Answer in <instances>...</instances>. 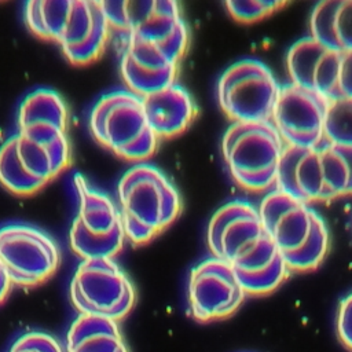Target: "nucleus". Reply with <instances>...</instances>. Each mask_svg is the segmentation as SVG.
<instances>
[{
  "mask_svg": "<svg viewBox=\"0 0 352 352\" xmlns=\"http://www.w3.org/2000/svg\"><path fill=\"white\" fill-rule=\"evenodd\" d=\"M125 14L120 73L128 91L144 98L176 82L188 29L172 0L125 1Z\"/></svg>",
  "mask_w": 352,
  "mask_h": 352,
  "instance_id": "nucleus-1",
  "label": "nucleus"
},
{
  "mask_svg": "<svg viewBox=\"0 0 352 352\" xmlns=\"http://www.w3.org/2000/svg\"><path fill=\"white\" fill-rule=\"evenodd\" d=\"M206 242L212 257L231 265L246 294H268L290 272L258 210L245 201L227 202L214 212L208 224Z\"/></svg>",
  "mask_w": 352,
  "mask_h": 352,
  "instance_id": "nucleus-2",
  "label": "nucleus"
},
{
  "mask_svg": "<svg viewBox=\"0 0 352 352\" xmlns=\"http://www.w3.org/2000/svg\"><path fill=\"white\" fill-rule=\"evenodd\" d=\"M23 21L34 36L56 43L76 66L99 59L111 30L100 1L94 0H30Z\"/></svg>",
  "mask_w": 352,
  "mask_h": 352,
  "instance_id": "nucleus-3",
  "label": "nucleus"
},
{
  "mask_svg": "<svg viewBox=\"0 0 352 352\" xmlns=\"http://www.w3.org/2000/svg\"><path fill=\"white\" fill-rule=\"evenodd\" d=\"M275 186L305 204L352 195V146L285 144Z\"/></svg>",
  "mask_w": 352,
  "mask_h": 352,
  "instance_id": "nucleus-4",
  "label": "nucleus"
},
{
  "mask_svg": "<svg viewBox=\"0 0 352 352\" xmlns=\"http://www.w3.org/2000/svg\"><path fill=\"white\" fill-rule=\"evenodd\" d=\"M257 210L290 272L319 267L329 249V231L308 204L275 190L263 198Z\"/></svg>",
  "mask_w": 352,
  "mask_h": 352,
  "instance_id": "nucleus-5",
  "label": "nucleus"
},
{
  "mask_svg": "<svg viewBox=\"0 0 352 352\" xmlns=\"http://www.w3.org/2000/svg\"><path fill=\"white\" fill-rule=\"evenodd\" d=\"M117 198L125 238L135 245L150 242L182 212L175 184L161 169L146 162L124 172L117 184Z\"/></svg>",
  "mask_w": 352,
  "mask_h": 352,
  "instance_id": "nucleus-6",
  "label": "nucleus"
},
{
  "mask_svg": "<svg viewBox=\"0 0 352 352\" xmlns=\"http://www.w3.org/2000/svg\"><path fill=\"white\" fill-rule=\"evenodd\" d=\"M88 128L99 144L136 164L151 157L160 142L147 122L142 98L128 89L103 94L89 110Z\"/></svg>",
  "mask_w": 352,
  "mask_h": 352,
  "instance_id": "nucleus-7",
  "label": "nucleus"
},
{
  "mask_svg": "<svg viewBox=\"0 0 352 352\" xmlns=\"http://www.w3.org/2000/svg\"><path fill=\"white\" fill-rule=\"evenodd\" d=\"M285 142L271 122L235 121L226 129L221 153L234 180L248 190L275 184Z\"/></svg>",
  "mask_w": 352,
  "mask_h": 352,
  "instance_id": "nucleus-8",
  "label": "nucleus"
},
{
  "mask_svg": "<svg viewBox=\"0 0 352 352\" xmlns=\"http://www.w3.org/2000/svg\"><path fill=\"white\" fill-rule=\"evenodd\" d=\"M77 214L69 231L72 250L82 260L113 258L124 246L125 231L118 205L81 176L73 177Z\"/></svg>",
  "mask_w": 352,
  "mask_h": 352,
  "instance_id": "nucleus-9",
  "label": "nucleus"
},
{
  "mask_svg": "<svg viewBox=\"0 0 352 352\" xmlns=\"http://www.w3.org/2000/svg\"><path fill=\"white\" fill-rule=\"evenodd\" d=\"M69 294L80 315L118 322L133 308L135 286L113 258L82 260L70 280Z\"/></svg>",
  "mask_w": 352,
  "mask_h": 352,
  "instance_id": "nucleus-10",
  "label": "nucleus"
},
{
  "mask_svg": "<svg viewBox=\"0 0 352 352\" xmlns=\"http://www.w3.org/2000/svg\"><path fill=\"white\" fill-rule=\"evenodd\" d=\"M279 91L280 85L265 63L245 58L234 62L220 76L217 102L232 122H271Z\"/></svg>",
  "mask_w": 352,
  "mask_h": 352,
  "instance_id": "nucleus-11",
  "label": "nucleus"
},
{
  "mask_svg": "<svg viewBox=\"0 0 352 352\" xmlns=\"http://www.w3.org/2000/svg\"><path fill=\"white\" fill-rule=\"evenodd\" d=\"M0 260L12 285L34 287L56 272L60 249L41 228L10 223L0 227Z\"/></svg>",
  "mask_w": 352,
  "mask_h": 352,
  "instance_id": "nucleus-12",
  "label": "nucleus"
},
{
  "mask_svg": "<svg viewBox=\"0 0 352 352\" xmlns=\"http://www.w3.org/2000/svg\"><path fill=\"white\" fill-rule=\"evenodd\" d=\"M245 296L231 265L223 260L205 258L190 272L188 308L192 318L201 323L231 316L241 307Z\"/></svg>",
  "mask_w": 352,
  "mask_h": 352,
  "instance_id": "nucleus-13",
  "label": "nucleus"
},
{
  "mask_svg": "<svg viewBox=\"0 0 352 352\" xmlns=\"http://www.w3.org/2000/svg\"><path fill=\"white\" fill-rule=\"evenodd\" d=\"M329 99L294 85H280L271 124L289 146L315 147L324 140L323 125Z\"/></svg>",
  "mask_w": 352,
  "mask_h": 352,
  "instance_id": "nucleus-14",
  "label": "nucleus"
},
{
  "mask_svg": "<svg viewBox=\"0 0 352 352\" xmlns=\"http://www.w3.org/2000/svg\"><path fill=\"white\" fill-rule=\"evenodd\" d=\"M342 51L329 48L311 36L293 43L286 54L290 82L314 91L326 99L340 98Z\"/></svg>",
  "mask_w": 352,
  "mask_h": 352,
  "instance_id": "nucleus-15",
  "label": "nucleus"
},
{
  "mask_svg": "<svg viewBox=\"0 0 352 352\" xmlns=\"http://www.w3.org/2000/svg\"><path fill=\"white\" fill-rule=\"evenodd\" d=\"M16 124V133L36 144L72 150L67 138V106L54 89L37 88L28 94L19 106Z\"/></svg>",
  "mask_w": 352,
  "mask_h": 352,
  "instance_id": "nucleus-16",
  "label": "nucleus"
},
{
  "mask_svg": "<svg viewBox=\"0 0 352 352\" xmlns=\"http://www.w3.org/2000/svg\"><path fill=\"white\" fill-rule=\"evenodd\" d=\"M142 100L147 122L158 140L170 139L184 132L198 113L190 92L176 82L142 98Z\"/></svg>",
  "mask_w": 352,
  "mask_h": 352,
  "instance_id": "nucleus-17",
  "label": "nucleus"
},
{
  "mask_svg": "<svg viewBox=\"0 0 352 352\" xmlns=\"http://www.w3.org/2000/svg\"><path fill=\"white\" fill-rule=\"evenodd\" d=\"M308 25V36L323 45L338 51L352 50V0L316 3Z\"/></svg>",
  "mask_w": 352,
  "mask_h": 352,
  "instance_id": "nucleus-18",
  "label": "nucleus"
},
{
  "mask_svg": "<svg viewBox=\"0 0 352 352\" xmlns=\"http://www.w3.org/2000/svg\"><path fill=\"white\" fill-rule=\"evenodd\" d=\"M66 352H128L118 322L78 315L66 337Z\"/></svg>",
  "mask_w": 352,
  "mask_h": 352,
  "instance_id": "nucleus-19",
  "label": "nucleus"
},
{
  "mask_svg": "<svg viewBox=\"0 0 352 352\" xmlns=\"http://www.w3.org/2000/svg\"><path fill=\"white\" fill-rule=\"evenodd\" d=\"M0 184L19 197L33 195L45 186L30 177L22 168L16 155L14 136H10L0 146Z\"/></svg>",
  "mask_w": 352,
  "mask_h": 352,
  "instance_id": "nucleus-20",
  "label": "nucleus"
},
{
  "mask_svg": "<svg viewBox=\"0 0 352 352\" xmlns=\"http://www.w3.org/2000/svg\"><path fill=\"white\" fill-rule=\"evenodd\" d=\"M323 136L329 143L352 146V98L329 100Z\"/></svg>",
  "mask_w": 352,
  "mask_h": 352,
  "instance_id": "nucleus-21",
  "label": "nucleus"
},
{
  "mask_svg": "<svg viewBox=\"0 0 352 352\" xmlns=\"http://www.w3.org/2000/svg\"><path fill=\"white\" fill-rule=\"evenodd\" d=\"M283 3L270 0H228L224 3L230 15L239 22H254L274 12Z\"/></svg>",
  "mask_w": 352,
  "mask_h": 352,
  "instance_id": "nucleus-22",
  "label": "nucleus"
},
{
  "mask_svg": "<svg viewBox=\"0 0 352 352\" xmlns=\"http://www.w3.org/2000/svg\"><path fill=\"white\" fill-rule=\"evenodd\" d=\"M10 352H63V349L52 336L41 331H32L19 337Z\"/></svg>",
  "mask_w": 352,
  "mask_h": 352,
  "instance_id": "nucleus-23",
  "label": "nucleus"
},
{
  "mask_svg": "<svg viewBox=\"0 0 352 352\" xmlns=\"http://www.w3.org/2000/svg\"><path fill=\"white\" fill-rule=\"evenodd\" d=\"M337 334L342 345L352 351V293L340 302L337 312Z\"/></svg>",
  "mask_w": 352,
  "mask_h": 352,
  "instance_id": "nucleus-24",
  "label": "nucleus"
},
{
  "mask_svg": "<svg viewBox=\"0 0 352 352\" xmlns=\"http://www.w3.org/2000/svg\"><path fill=\"white\" fill-rule=\"evenodd\" d=\"M338 94L340 98H352V50L342 51Z\"/></svg>",
  "mask_w": 352,
  "mask_h": 352,
  "instance_id": "nucleus-25",
  "label": "nucleus"
},
{
  "mask_svg": "<svg viewBox=\"0 0 352 352\" xmlns=\"http://www.w3.org/2000/svg\"><path fill=\"white\" fill-rule=\"evenodd\" d=\"M11 287H12V283L6 272V268L0 260V304L6 301V298L8 297L10 292H11Z\"/></svg>",
  "mask_w": 352,
  "mask_h": 352,
  "instance_id": "nucleus-26",
  "label": "nucleus"
}]
</instances>
